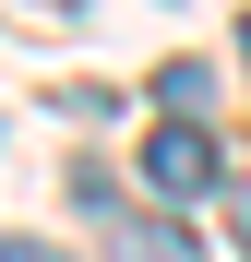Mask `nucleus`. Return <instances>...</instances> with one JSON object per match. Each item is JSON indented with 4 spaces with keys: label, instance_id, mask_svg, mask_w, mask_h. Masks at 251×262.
Instances as JSON below:
<instances>
[{
    "label": "nucleus",
    "instance_id": "nucleus-2",
    "mask_svg": "<svg viewBox=\"0 0 251 262\" xmlns=\"http://www.w3.org/2000/svg\"><path fill=\"white\" fill-rule=\"evenodd\" d=\"M120 262H203V250L167 227V214H132V227H120Z\"/></svg>",
    "mask_w": 251,
    "mask_h": 262
},
{
    "label": "nucleus",
    "instance_id": "nucleus-3",
    "mask_svg": "<svg viewBox=\"0 0 251 262\" xmlns=\"http://www.w3.org/2000/svg\"><path fill=\"white\" fill-rule=\"evenodd\" d=\"M0 262H72V250H48V238H0Z\"/></svg>",
    "mask_w": 251,
    "mask_h": 262
},
{
    "label": "nucleus",
    "instance_id": "nucleus-4",
    "mask_svg": "<svg viewBox=\"0 0 251 262\" xmlns=\"http://www.w3.org/2000/svg\"><path fill=\"white\" fill-rule=\"evenodd\" d=\"M227 227H239V250H251V179H227Z\"/></svg>",
    "mask_w": 251,
    "mask_h": 262
},
{
    "label": "nucleus",
    "instance_id": "nucleus-1",
    "mask_svg": "<svg viewBox=\"0 0 251 262\" xmlns=\"http://www.w3.org/2000/svg\"><path fill=\"white\" fill-rule=\"evenodd\" d=\"M144 179H156L167 203H191V191H227V155H216V131L167 119V131H144Z\"/></svg>",
    "mask_w": 251,
    "mask_h": 262
}]
</instances>
